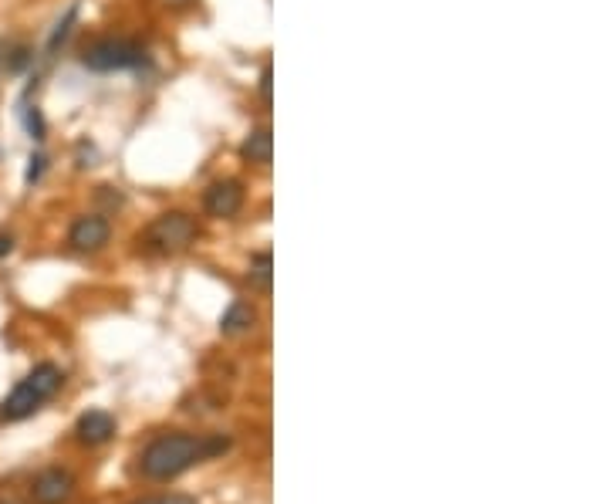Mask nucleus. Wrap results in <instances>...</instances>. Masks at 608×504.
I'll return each mask as SVG.
<instances>
[{
  "label": "nucleus",
  "mask_w": 608,
  "mask_h": 504,
  "mask_svg": "<svg viewBox=\"0 0 608 504\" xmlns=\"http://www.w3.org/2000/svg\"><path fill=\"white\" fill-rule=\"evenodd\" d=\"M230 447V437H220V433H159L152 444L139 454V471L146 481H173V477L186 474L190 467L210 461V457L223 454Z\"/></svg>",
  "instance_id": "f257e3e1"
},
{
  "label": "nucleus",
  "mask_w": 608,
  "mask_h": 504,
  "mask_svg": "<svg viewBox=\"0 0 608 504\" xmlns=\"http://www.w3.org/2000/svg\"><path fill=\"white\" fill-rule=\"evenodd\" d=\"M61 386H65V373H61L55 362L34 366L31 373L11 389V396L0 403V423H21V420L34 417Z\"/></svg>",
  "instance_id": "f03ea898"
},
{
  "label": "nucleus",
  "mask_w": 608,
  "mask_h": 504,
  "mask_svg": "<svg viewBox=\"0 0 608 504\" xmlns=\"http://www.w3.org/2000/svg\"><path fill=\"white\" fill-rule=\"evenodd\" d=\"M196 237H200V227L190 214L166 210L139 234V244L152 254H183L196 244Z\"/></svg>",
  "instance_id": "7ed1b4c3"
},
{
  "label": "nucleus",
  "mask_w": 608,
  "mask_h": 504,
  "mask_svg": "<svg viewBox=\"0 0 608 504\" xmlns=\"http://www.w3.org/2000/svg\"><path fill=\"white\" fill-rule=\"evenodd\" d=\"M146 61V48L139 41L129 38H98L82 48V65L88 72H129V68H139Z\"/></svg>",
  "instance_id": "20e7f679"
},
{
  "label": "nucleus",
  "mask_w": 608,
  "mask_h": 504,
  "mask_svg": "<svg viewBox=\"0 0 608 504\" xmlns=\"http://www.w3.org/2000/svg\"><path fill=\"white\" fill-rule=\"evenodd\" d=\"M75 474L68 467H44L31 481V501L34 504H68L75 498Z\"/></svg>",
  "instance_id": "39448f33"
},
{
  "label": "nucleus",
  "mask_w": 608,
  "mask_h": 504,
  "mask_svg": "<svg viewBox=\"0 0 608 504\" xmlns=\"http://www.w3.org/2000/svg\"><path fill=\"white\" fill-rule=\"evenodd\" d=\"M112 241V224L102 214H85L68 227V244L78 254H95Z\"/></svg>",
  "instance_id": "423d86ee"
},
{
  "label": "nucleus",
  "mask_w": 608,
  "mask_h": 504,
  "mask_svg": "<svg viewBox=\"0 0 608 504\" xmlns=\"http://www.w3.org/2000/svg\"><path fill=\"white\" fill-rule=\"evenodd\" d=\"M203 210L217 220H230L244 210V183L240 180H217L203 193Z\"/></svg>",
  "instance_id": "0eeeda50"
},
{
  "label": "nucleus",
  "mask_w": 608,
  "mask_h": 504,
  "mask_svg": "<svg viewBox=\"0 0 608 504\" xmlns=\"http://www.w3.org/2000/svg\"><path fill=\"white\" fill-rule=\"evenodd\" d=\"M75 437L82 447H102L115 437V417L105 410H88L75 423Z\"/></svg>",
  "instance_id": "6e6552de"
},
{
  "label": "nucleus",
  "mask_w": 608,
  "mask_h": 504,
  "mask_svg": "<svg viewBox=\"0 0 608 504\" xmlns=\"http://www.w3.org/2000/svg\"><path fill=\"white\" fill-rule=\"evenodd\" d=\"M274 156V136L267 126H257L247 132V139L240 143V159L244 163H254V166H267Z\"/></svg>",
  "instance_id": "1a4fd4ad"
},
{
  "label": "nucleus",
  "mask_w": 608,
  "mask_h": 504,
  "mask_svg": "<svg viewBox=\"0 0 608 504\" xmlns=\"http://www.w3.org/2000/svg\"><path fill=\"white\" fill-rule=\"evenodd\" d=\"M257 325V308L250 302H234L223 312L220 318V332L230 335V339H237V335H247L250 329Z\"/></svg>",
  "instance_id": "9d476101"
},
{
  "label": "nucleus",
  "mask_w": 608,
  "mask_h": 504,
  "mask_svg": "<svg viewBox=\"0 0 608 504\" xmlns=\"http://www.w3.org/2000/svg\"><path fill=\"white\" fill-rule=\"evenodd\" d=\"M271 278H274V261H271V251H257L254 258L247 264V281L250 288H257L261 295L271 291Z\"/></svg>",
  "instance_id": "9b49d317"
},
{
  "label": "nucleus",
  "mask_w": 608,
  "mask_h": 504,
  "mask_svg": "<svg viewBox=\"0 0 608 504\" xmlns=\"http://www.w3.org/2000/svg\"><path fill=\"white\" fill-rule=\"evenodd\" d=\"M31 55L34 51L24 41H7L4 55H0V65H4L7 72H24V68L31 65Z\"/></svg>",
  "instance_id": "f8f14e48"
},
{
  "label": "nucleus",
  "mask_w": 608,
  "mask_h": 504,
  "mask_svg": "<svg viewBox=\"0 0 608 504\" xmlns=\"http://www.w3.org/2000/svg\"><path fill=\"white\" fill-rule=\"evenodd\" d=\"M75 21H78V4H71L68 11H65V17H61V21L55 24V31H51V38H48V55H55L61 44L68 41L71 28H75Z\"/></svg>",
  "instance_id": "ddd939ff"
},
{
  "label": "nucleus",
  "mask_w": 608,
  "mask_h": 504,
  "mask_svg": "<svg viewBox=\"0 0 608 504\" xmlns=\"http://www.w3.org/2000/svg\"><path fill=\"white\" fill-rule=\"evenodd\" d=\"M44 170H48V156H44L41 149H38V153H31V159H28V173H24V183H28V187H34V183H38L41 176H44Z\"/></svg>",
  "instance_id": "4468645a"
},
{
  "label": "nucleus",
  "mask_w": 608,
  "mask_h": 504,
  "mask_svg": "<svg viewBox=\"0 0 608 504\" xmlns=\"http://www.w3.org/2000/svg\"><path fill=\"white\" fill-rule=\"evenodd\" d=\"M132 504H196V498H190V494H156V498H139Z\"/></svg>",
  "instance_id": "2eb2a0df"
},
{
  "label": "nucleus",
  "mask_w": 608,
  "mask_h": 504,
  "mask_svg": "<svg viewBox=\"0 0 608 504\" xmlns=\"http://www.w3.org/2000/svg\"><path fill=\"white\" fill-rule=\"evenodd\" d=\"M28 132H31V139H44V119H41V112H38V105H31L28 109Z\"/></svg>",
  "instance_id": "dca6fc26"
},
{
  "label": "nucleus",
  "mask_w": 608,
  "mask_h": 504,
  "mask_svg": "<svg viewBox=\"0 0 608 504\" xmlns=\"http://www.w3.org/2000/svg\"><path fill=\"white\" fill-rule=\"evenodd\" d=\"M261 95H264V102H271V68H264V75H261Z\"/></svg>",
  "instance_id": "f3484780"
},
{
  "label": "nucleus",
  "mask_w": 608,
  "mask_h": 504,
  "mask_svg": "<svg viewBox=\"0 0 608 504\" xmlns=\"http://www.w3.org/2000/svg\"><path fill=\"white\" fill-rule=\"evenodd\" d=\"M11 251H14V237L11 234H0V258H7Z\"/></svg>",
  "instance_id": "a211bd4d"
}]
</instances>
